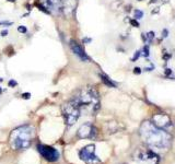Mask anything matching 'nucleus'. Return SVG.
<instances>
[{"label":"nucleus","mask_w":175,"mask_h":164,"mask_svg":"<svg viewBox=\"0 0 175 164\" xmlns=\"http://www.w3.org/2000/svg\"><path fill=\"white\" fill-rule=\"evenodd\" d=\"M139 135L144 142L151 149L167 150L172 143L169 131L157 127L152 122H144L139 128Z\"/></svg>","instance_id":"nucleus-1"},{"label":"nucleus","mask_w":175,"mask_h":164,"mask_svg":"<svg viewBox=\"0 0 175 164\" xmlns=\"http://www.w3.org/2000/svg\"><path fill=\"white\" fill-rule=\"evenodd\" d=\"M35 136V129L30 125H24L15 128L10 135V146L15 150L26 149L31 145L32 139Z\"/></svg>","instance_id":"nucleus-2"},{"label":"nucleus","mask_w":175,"mask_h":164,"mask_svg":"<svg viewBox=\"0 0 175 164\" xmlns=\"http://www.w3.org/2000/svg\"><path fill=\"white\" fill-rule=\"evenodd\" d=\"M80 105V108H84L89 113L94 114L100 108V101L98 91L94 88H86L84 90H81L78 95L73 97Z\"/></svg>","instance_id":"nucleus-3"},{"label":"nucleus","mask_w":175,"mask_h":164,"mask_svg":"<svg viewBox=\"0 0 175 164\" xmlns=\"http://www.w3.org/2000/svg\"><path fill=\"white\" fill-rule=\"evenodd\" d=\"M61 110H63L65 122H66L68 126L73 125L81 115L80 105L78 104V102L75 99H72L69 102L65 103L63 105V107H61Z\"/></svg>","instance_id":"nucleus-4"},{"label":"nucleus","mask_w":175,"mask_h":164,"mask_svg":"<svg viewBox=\"0 0 175 164\" xmlns=\"http://www.w3.org/2000/svg\"><path fill=\"white\" fill-rule=\"evenodd\" d=\"M79 156L86 164H99L101 162L99 156L95 154L94 145H89V146H85L84 148H82L79 152Z\"/></svg>","instance_id":"nucleus-5"},{"label":"nucleus","mask_w":175,"mask_h":164,"mask_svg":"<svg viewBox=\"0 0 175 164\" xmlns=\"http://www.w3.org/2000/svg\"><path fill=\"white\" fill-rule=\"evenodd\" d=\"M135 160L144 164H159V155L152 150H138L135 154Z\"/></svg>","instance_id":"nucleus-6"},{"label":"nucleus","mask_w":175,"mask_h":164,"mask_svg":"<svg viewBox=\"0 0 175 164\" xmlns=\"http://www.w3.org/2000/svg\"><path fill=\"white\" fill-rule=\"evenodd\" d=\"M37 150L46 161H50V162H56L60 158V153L53 147L45 146V145H38Z\"/></svg>","instance_id":"nucleus-7"},{"label":"nucleus","mask_w":175,"mask_h":164,"mask_svg":"<svg viewBox=\"0 0 175 164\" xmlns=\"http://www.w3.org/2000/svg\"><path fill=\"white\" fill-rule=\"evenodd\" d=\"M152 123L154 124L157 127L161 128V129H164L166 131H169V129L173 127L170 117L166 114H163V113H159V114L154 115L152 118Z\"/></svg>","instance_id":"nucleus-8"},{"label":"nucleus","mask_w":175,"mask_h":164,"mask_svg":"<svg viewBox=\"0 0 175 164\" xmlns=\"http://www.w3.org/2000/svg\"><path fill=\"white\" fill-rule=\"evenodd\" d=\"M96 133H98V130L92 124H84L79 128L77 135L81 139H92L96 137Z\"/></svg>","instance_id":"nucleus-9"},{"label":"nucleus","mask_w":175,"mask_h":164,"mask_svg":"<svg viewBox=\"0 0 175 164\" xmlns=\"http://www.w3.org/2000/svg\"><path fill=\"white\" fill-rule=\"evenodd\" d=\"M60 1V8L66 17H70L75 12L77 7V0H59Z\"/></svg>","instance_id":"nucleus-10"},{"label":"nucleus","mask_w":175,"mask_h":164,"mask_svg":"<svg viewBox=\"0 0 175 164\" xmlns=\"http://www.w3.org/2000/svg\"><path fill=\"white\" fill-rule=\"evenodd\" d=\"M70 48H71V50L73 51V54L77 55L82 61H89L88 55L85 54V51L83 50V48H82L76 41H73V40L70 41Z\"/></svg>","instance_id":"nucleus-11"},{"label":"nucleus","mask_w":175,"mask_h":164,"mask_svg":"<svg viewBox=\"0 0 175 164\" xmlns=\"http://www.w3.org/2000/svg\"><path fill=\"white\" fill-rule=\"evenodd\" d=\"M46 6H47V9L50 11V13L56 14L61 10L59 0H46Z\"/></svg>","instance_id":"nucleus-12"},{"label":"nucleus","mask_w":175,"mask_h":164,"mask_svg":"<svg viewBox=\"0 0 175 164\" xmlns=\"http://www.w3.org/2000/svg\"><path fill=\"white\" fill-rule=\"evenodd\" d=\"M100 78H101V80L107 85V87H111V88H116V84L114 83V82L109 79V78L107 77V76H105V74H103V73H100Z\"/></svg>","instance_id":"nucleus-13"},{"label":"nucleus","mask_w":175,"mask_h":164,"mask_svg":"<svg viewBox=\"0 0 175 164\" xmlns=\"http://www.w3.org/2000/svg\"><path fill=\"white\" fill-rule=\"evenodd\" d=\"M153 38H154V33H153V32H149L148 34H147V38H146V42H148V43H151Z\"/></svg>","instance_id":"nucleus-14"},{"label":"nucleus","mask_w":175,"mask_h":164,"mask_svg":"<svg viewBox=\"0 0 175 164\" xmlns=\"http://www.w3.org/2000/svg\"><path fill=\"white\" fill-rule=\"evenodd\" d=\"M144 17V12L140 11V10H135V19L138 20V19H141Z\"/></svg>","instance_id":"nucleus-15"},{"label":"nucleus","mask_w":175,"mask_h":164,"mask_svg":"<svg viewBox=\"0 0 175 164\" xmlns=\"http://www.w3.org/2000/svg\"><path fill=\"white\" fill-rule=\"evenodd\" d=\"M149 51H150V50H149V46H148V45H146V46L144 47V57H148L149 54H150Z\"/></svg>","instance_id":"nucleus-16"},{"label":"nucleus","mask_w":175,"mask_h":164,"mask_svg":"<svg viewBox=\"0 0 175 164\" xmlns=\"http://www.w3.org/2000/svg\"><path fill=\"white\" fill-rule=\"evenodd\" d=\"M18 31L20 33H26V27L24 26V25H20V26H18Z\"/></svg>","instance_id":"nucleus-17"},{"label":"nucleus","mask_w":175,"mask_h":164,"mask_svg":"<svg viewBox=\"0 0 175 164\" xmlns=\"http://www.w3.org/2000/svg\"><path fill=\"white\" fill-rule=\"evenodd\" d=\"M130 24H131V25H134V26L135 27H139V23H138V21H137V20H130Z\"/></svg>","instance_id":"nucleus-18"},{"label":"nucleus","mask_w":175,"mask_h":164,"mask_svg":"<svg viewBox=\"0 0 175 164\" xmlns=\"http://www.w3.org/2000/svg\"><path fill=\"white\" fill-rule=\"evenodd\" d=\"M140 53H141V51H139V50H138V51H136V55H135V57L132 58V61H136V60H137V59H138V58H139Z\"/></svg>","instance_id":"nucleus-19"},{"label":"nucleus","mask_w":175,"mask_h":164,"mask_svg":"<svg viewBox=\"0 0 175 164\" xmlns=\"http://www.w3.org/2000/svg\"><path fill=\"white\" fill-rule=\"evenodd\" d=\"M0 25H12V22H9V21H1L0 22Z\"/></svg>","instance_id":"nucleus-20"},{"label":"nucleus","mask_w":175,"mask_h":164,"mask_svg":"<svg viewBox=\"0 0 175 164\" xmlns=\"http://www.w3.org/2000/svg\"><path fill=\"white\" fill-rule=\"evenodd\" d=\"M134 72H135L136 74H139V73H141V69H140L139 67H136V68L134 69Z\"/></svg>","instance_id":"nucleus-21"},{"label":"nucleus","mask_w":175,"mask_h":164,"mask_svg":"<svg viewBox=\"0 0 175 164\" xmlns=\"http://www.w3.org/2000/svg\"><path fill=\"white\" fill-rule=\"evenodd\" d=\"M9 85H10V87H14V85H17V82L14 81V80H10Z\"/></svg>","instance_id":"nucleus-22"},{"label":"nucleus","mask_w":175,"mask_h":164,"mask_svg":"<svg viewBox=\"0 0 175 164\" xmlns=\"http://www.w3.org/2000/svg\"><path fill=\"white\" fill-rule=\"evenodd\" d=\"M8 35V31L7 30H3L2 32H1V36H7Z\"/></svg>","instance_id":"nucleus-23"},{"label":"nucleus","mask_w":175,"mask_h":164,"mask_svg":"<svg viewBox=\"0 0 175 164\" xmlns=\"http://www.w3.org/2000/svg\"><path fill=\"white\" fill-rule=\"evenodd\" d=\"M167 34H169V31L167 30H163V37H167Z\"/></svg>","instance_id":"nucleus-24"},{"label":"nucleus","mask_w":175,"mask_h":164,"mask_svg":"<svg viewBox=\"0 0 175 164\" xmlns=\"http://www.w3.org/2000/svg\"><path fill=\"white\" fill-rule=\"evenodd\" d=\"M22 97H24V99H29V97H30V94H29V93H24V94H22Z\"/></svg>","instance_id":"nucleus-25"},{"label":"nucleus","mask_w":175,"mask_h":164,"mask_svg":"<svg viewBox=\"0 0 175 164\" xmlns=\"http://www.w3.org/2000/svg\"><path fill=\"white\" fill-rule=\"evenodd\" d=\"M171 73V69H165V74H170Z\"/></svg>","instance_id":"nucleus-26"},{"label":"nucleus","mask_w":175,"mask_h":164,"mask_svg":"<svg viewBox=\"0 0 175 164\" xmlns=\"http://www.w3.org/2000/svg\"><path fill=\"white\" fill-rule=\"evenodd\" d=\"M8 1H10V2H14L15 0H8Z\"/></svg>","instance_id":"nucleus-27"},{"label":"nucleus","mask_w":175,"mask_h":164,"mask_svg":"<svg viewBox=\"0 0 175 164\" xmlns=\"http://www.w3.org/2000/svg\"><path fill=\"white\" fill-rule=\"evenodd\" d=\"M0 81H2V79H1V78H0Z\"/></svg>","instance_id":"nucleus-28"},{"label":"nucleus","mask_w":175,"mask_h":164,"mask_svg":"<svg viewBox=\"0 0 175 164\" xmlns=\"http://www.w3.org/2000/svg\"><path fill=\"white\" fill-rule=\"evenodd\" d=\"M0 93H1V89H0Z\"/></svg>","instance_id":"nucleus-29"},{"label":"nucleus","mask_w":175,"mask_h":164,"mask_svg":"<svg viewBox=\"0 0 175 164\" xmlns=\"http://www.w3.org/2000/svg\"><path fill=\"white\" fill-rule=\"evenodd\" d=\"M138 1H141V0H138Z\"/></svg>","instance_id":"nucleus-30"}]
</instances>
